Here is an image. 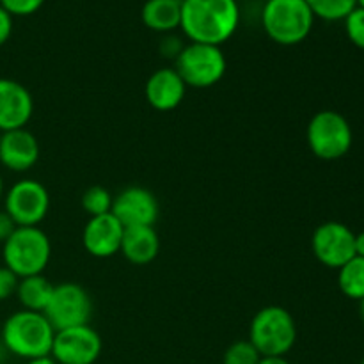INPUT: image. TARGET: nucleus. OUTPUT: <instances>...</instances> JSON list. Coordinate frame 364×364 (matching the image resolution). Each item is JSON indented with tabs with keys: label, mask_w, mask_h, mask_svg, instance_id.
<instances>
[{
	"label": "nucleus",
	"mask_w": 364,
	"mask_h": 364,
	"mask_svg": "<svg viewBox=\"0 0 364 364\" xmlns=\"http://www.w3.org/2000/svg\"><path fill=\"white\" fill-rule=\"evenodd\" d=\"M258 364H291L287 358H262Z\"/></svg>",
	"instance_id": "31"
},
{
	"label": "nucleus",
	"mask_w": 364,
	"mask_h": 364,
	"mask_svg": "<svg viewBox=\"0 0 364 364\" xmlns=\"http://www.w3.org/2000/svg\"><path fill=\"white\" fill-rule=\"evenodd\" d=\"M355 233L343 223L327 220L320 224L311 237V251L322 265L340 269L355 256Z\"/></svg>",
	"instance_id": "11"
},
{
	"label": "nucleus",
	"mask_w": 364,
	"mask_h": 364,
	"mask_svg": "<svg viewBox=\"0 0 364 364\" xmlns=\"http://www.w3.org/2000/svg\"><path fill=\"white\" fill-rule=\"evenodd\" d=\"M2 134H4V132H2V130H0V139H2Z\"/></svg>",
	"instance_id": "37"
},
{
	"label": "nucleus",
	"mask_w": 364,
	"mask_h": 364,
	"mask_svg": "<svg viewBox=\"0 0 364 364\" xmlns=\"http://www.w3.org/2000/svg\"><path fill=\"white\" fill-rule=\"evenodd\" d=\"M45 0H0V6L13 16H27L36 13Z\"/></svg>",
	"instance_id": "25"
},
{
	"label": "nucleus",
	"mask_w": 364,
	"mask_h": 364,
	"mask_svg": "<svg viewBox=\"0 0 364 364\" xmlns=\"http://www.w3.org/2000/svg\"><path fill=\"white\" fill-rule=\"evenodd\" d=\"M359 313H361V318H363V322H364V299L361 302H359Z\"/></svg>",
	"instance_id": "33"
},
{
	"label": "nucleus",
	"mask_w": 364,
	"mask_h": 364,
	"mask_svg": "<svg viewBox=\"0 0 364 364\" xmlns=\"http://www.w3.org/2000/svg\"><path fill=\"white\" fill-rule=\"evenodd\" d=\"M262 355L249 340H238L226 348L223 364H258Z\"/></svg>",
	"instance_id": "23"
},
{
	"label": "nucleus",
	"mask_w": 364,
	"mask_h": 364,
	"mask_svg": "<svg viewBox=\"0 0 364 364\" xmlns=\"http://www.w3.org/2000/svg\"><path fill=\"white\" fill-rule=\"evenodd\" d=\"M34 114V100L23 84L0 78V130L25 128Z\"/></svg>",
	"instance_id": "14"
},
{
	"label": "nucleus",
	"mask_w": 364,
	"mask_h": 364,
	"mask_svg": "<svg viewBox=\"0 0 364 364\" xmlns=\"http://www.w3.org/2000/svg\"><path fill=\"white\" fill-rule=\"evenodd\" d=\"M361 364H364V359H363V361H361Z\"/></svg>",
	"instance_id": "38"
},
{
	"label": "nucleus",
	"mask_w": 364,
	"mask_h": 364,
	"mask_svg": "<svg viewBox=\"0 0 364 364\" xmlns=\"http://www.w3.org/2000/svg\"><path fill=\"white\" fill-rule=\"evenodd\" d=\"M4 265L18 277L45 272L52 258V244L39 226H21L4 242Z\"/></svg>",
	"instance_id": "4"
},
{
	"label": "nucleus",
	"mask_w": 364,
	"mask_h": 364,
	"mask_svg": "<svg viewBox=\"0 0 364 364\" xmlns=\"http://www.w3.org/2000/svg\"><path fill=\"white\" fill-rule=\"evenodd\" d=\"M119 252L134 265H148L160 252L159 233L153 226L124 228Z\"/></svg>",
	"instance_id": "17"
},
{
	"label": "nucleus",
	"mask_w": 364,
	"mask_h": 364,
	"mask_svg": "<svg viewBox=\"0 0 364 364\" xmlns=\"http://www.w3.org/2000/svg\"><path fill=\"white\" fill-rule=\"evenodd\" d=\"M306 139L316 159L333 162L343 159L350 151L354 132L343 114L336 110H320L309 119Z\"/></svg>",
	"instance_id": "6"
},
{
	"label": "nucleus",
	"mask_w": 364,
	"mask_h": 364,
	"mask_svg": "<svg viewBox=\"0 0 364 364\" xmlns=\"http://www.w3.org/2000/svg\"><path fill=\"white\" fill-rule=\"evenodd\" d=\"M110 213L123 224V228L155 226L160 215V206L151 191L134 185L114 198Z\"/></svg>",
	"instance_id": "12"
},
{
	"label": "nucleus",
	"mask_w": 364,
	"mask_h": 364,
	"mask_svg": "<svg viewBox=\"0 0 364 364\" xmlns=\"http://www.w3.org/2000/svg\"><path fill=\"white\" fill-rule=\"evenodd\" d=\"M124 228L112 213L89 217L82 231V244L91 256L100 259L110 258L121 251Z\"/></svg>",
	"instance_id": "13"
},
{
	"label": "nucleus",
	"mask_w": 364,
	"mask_h": 364,
	"mask_svg": "<svg viewBox=\"0 0 364 364\" xmlns=\"http://www.w3.org/2000/svg\"><path fill=\"white\" fill-rule=\"evenodd\" d=\"M11 34H13V14L0 6V46L9 41Z\"/></svg>",
	"instance_id": "28"
},
{
	"label": "nucleus",
	"mask_w": 364,
	"mask_h": 364,
	"mask_svg": "<svg viewBox=\"0 0 364 364\" xmlns=\"http://www.w3.org/2000/svg\"><path fill=\"white\" fill-rule=\"evenodd\" d=\"M53 336L55 329L43 313L21 309L4 322L0 340L9 354L31 361L52 354Z\"/></svg>",
	"instance_id": "2"
},
{
	"label": "nucleus",
	"mask_w": 364,
	"mask_h": 364,
	"mask_svg": "<svg viewBox=\"0 0 364 364\" xmlns=\"http://www.w3.org/2000/svg\"><path fill=\"white\" fill-rule=\"evenodd\" d=\"M27 364H57V363H55V359L52 358V355H45V358L31 359V361H27Z\"/></svg>",
	"instance_id": "32"
},
{
	"label": "nucleus",
	"mask_w": 364,
	"mask_h": 364,
	"mask_svg": "<svg viewBox=\"0 0 364 364\" xmlns=\"http://www.w3.org/2000/svg\"><path fill=\"white\" fill-rule=\"evenodd\" d=\"M4 210L18 228L39 226L50 210V194L41 181L25 178L4 194Z\"/></svg>",
	"instance_id": "9"
},
{
	"label": "nucleus",
	"mask_w": 364,
	"mask_h": 364,
	"mask_svg": "<svg viewBox=\"0 0 364 364\" xmlns=\"http://www.w3.org/2000/svg\"><path fill=\"white\" fill-rule=\"evenodd\" d=\"M18 283H20V277L13 270L7 269L6 265L0 267V302L16 295Z\"/></svg>",
	"instance_id": "26"
},
{
	"label": "nucleus",
	"mask_w": 364,
	"mask_h": 364,
	"mask_svg": "<svg viewBox=\"0 0 364 364\" xmlns=\"http://www.w3.org/2000/svg\"><path fill=\"white\" fill-rule=\"evenodd\" d=\"M142 21L151 31L169 34L181 23V4L174 0H146L142 6Z\"/></svg>",
	"instance_id": "18"
},
{
	"label": "nucleus",
	"mask_w": 364,
	"mask_h": 364,
	"mask_svg": "<svg viewBox=\"0 0 364 364\" xmlns=\"http://www.w3.org/2000/svg\"><path fill=\"white\" fill-rule=\"evenodd\" d=\"M183 43H181V39L178 38V36L174 34H166L162 38V41H160V52H162V55L166 57H173V59H176L178 55H180V52L183 50Z\"/></svg>",
	"instance_id": "27"
},
{
	"label": "nucleus",
	"mask_w": 364,
	"mask_h": 364,
	"mask_svg": "<svg viewBox=\"0 0 364 364\" xmlns=\"http://www.w3.org/2000/svg\"><path fill=\"white\" fill-rule=\"evenodd\" d=\"M345 32L352 45L364 50V7H355L347 18H345Z\"/></svg>",
	"instance_id": "24"
},
{
	"label": "nucleus",
	"mask_w": 364,
	"mask_h": 364,
	"mask_svg": "<svg viewBox=\"0 0 364 364\" xmlns=\"http://www.w3.org/2000/svg\"><path fill=\"white\" fill-rule=\"evenodd\" d=\"M187 85L174 68H160L146 82V102L159 112L174 110L185 98Z\"/></svg>",
	"instance_id": "16"
},
{
	"label": "nucleus",
	"mask_w": 364,
	"mask_h": 364,
	"mask_svg": "<svg viewBox=\"0 0 364 364\" xmlns=\"http://www.w3.org/2000/svg\"><path fill=\"white\" fill-rule=\"evenodd\" d=\"M112 201L114 198L110 196V192L107 191L102 185H92L87 191L82 194V208L87 212L89 217H98L110 213L112 210Z\"/></svg>",
	"instance_id": "22"
},
{
	"label": "nucleus",
	"mask_w": 364,
	"mask_h": 364,
	"mask_svg": "<svg viewBox=\"0 0 364 364\" xmlns=\"http://www.w3.org/2000/svg\"><path fill=\"white\" fill-rule=\"evenodd\" d=\"M4 199V180H2V176H0V201H2Z\"/></svg>",
	"instance_id": "34"
},
{
	"label": "nucleus",
	"mask_w": 364,
	"mask_h": 364,
	"mask_svg": "<svg viewBox=\"0 0 364 364\" xmlns=\"http://www.w3.org/2000/svg\"><path fill=\"white\" fill-rule=\"evenodd\" d=\"M262 23L272 41L291 46L308 38L315 23V14L306 0H267Z\"/></svg>",
	"instance_id": "5"
},
{
	"label": "nucleus",
	"mask_w": 364,
	"mask_h": 364,
	"mask_svg": "<svg viewBox=\"0 0 364 364\" xmlns=\"http://www.w3.org/2000/svg\"><path fill=\"white\" fill-rule=\"evenodd\" d=\"M102 336L87 323L55 331L50 355L57 364H95L102 355Z\"/></svg>",
	"instance_id": "10"
},
{
	"label": "nucleus",
	"mask_w": 364,
	"mask_h": 364,
	"mask_svg": "<svg viewBox=\"0 0 364 364\" xmlns=\"http://www.w3.org/2000/svg\"><path fill=\"white\" fill-rule=\"evenodd\" d=\"M174 2H178V4H183L185 0H174Z\"/></svg>",
	"instance_id": "36"
},
{
	"label": "nucleus",
	"mask_w": 364,
	"mask_h": 364,
	"mask_svg": "<svg viewBox=\"0 0 364 364\" xmlns=\"http://www.w3.org/2000/svg\"><path fill=\"white\" fill-rule=\"evenodd\" d=\"M358 6L359 7H364V0H358Z\"/></svg>",
	"instance_id": "35"
},
{
	"label": "nucleus",
	"mask_w": 364,
	"mask_h": 364,
	"mask_svg": "<svg viewBox=\"0 0 364 364\" xmlns=\"http://www.w3.org/2000/svg\"><path fill=\"white\" fill-rule=\"evenodd\" d=\"M247 340L262 358H287L297 341V323L288 309L267 306L252 316Z\"/></svg>",
	"instance_id": "3"
},
{
	"label": "nucleus",
	"mask_w": 364,
	"mask_h": 364,
	"mask_svg": "<svg viewBox=\"0 0 364 364\" xmlns=\"http://www.w3.org/2000/svg\"><path fill=\"white\" fill-rule=\"evenodd\" d=\"M226 55L223 48L206 43H188L174 59V70L187 87L208 89L226 75Z\"/></svg>",
	"instance_id": "7"
},
{
	"label": "nucleus",
	"mask_w": 364,
	"mask_h": 364,
	"mask_svg": "<svg viewBox=\"0 0 364 364\" xmlns=\"http://www.w3.org/2000/svg\"><path fill=\"white\" fill-rule=\"evenodd\" d=\"M240 9L237 0H185L181 31L192 43L220 46L237 32Z\"/></svg>",
	"instance_id": "1"
},
{
	"label": "nucleus",
	"mask_w": 364,
	"mask_h": 364,
	"mask_svg": "<svg viewBox=\"0 0 364 364\" xmlns=\"http://www.w3.org/2000/svg\"><path fill=\"white\" fill-rule=\"evenodd\" d=\"M16 228L18 226L14 224V220L11 219L9 213H7L6 210H0V244H4V242L14 233Z\"/></svg>",
	"instance_id": "29"
},
{
	"label": "nucleus",
	"mask_w": 364,
	"mask_h": 364,
	"mask_svg": "<svg viewBox=\"0 0 364 364\" xmlns=\"http://www.w3.org/2000/svg\"><path fill=\"white\" fill-rule=\"evenodd\" d=\"M338 288L350 301L364 299V258L354 256L350 262L338 269Z\"/></svg>",
	"instance_id": "20"
},
{
	"label": "nucleus",
	"mask_w": 364,
	"mask_h": 364,
	"mask_svg": "<svg viewBox=\"0 0 364 364\" xmlns=\"http://www.w3.org/2000/svg\"><path fill=\"white\" fill-rule=\"evenodd\" d=\"M39 141L27 128L4 132L0 139V164L13 173H27L39 160Z\"/></svg>",
	"instance_id": "15"
},
{
	"label": "nucleus",
	"mask_w": 364,
	"mask_h": 364,
	"mask_svg": "<svg viewBox=\"0 0 364 364\" xmlns=\"http://www.w3.org/2000/svg\"><path fill=\"white\" fill-rule=\"evenodd\" d=\"M53 287L55 284L50 283L48 277H45L43 274L20 277V283H18L16 288V297L20 301L21 308L27 309V311L43 313L46 306H48L50 297H52Z\"/></svg>",
	"instance_id": "19"
},
{
	"label": "nucleus",
	"mask_w": 364,
	"mask_h": 364,
	"mask_svg": "<svg viewBox=\"0 0 364 364\" xmlns=\"http://www.w3.org/2000/svg\"><path fill=\"white\" fill-rule=\"evenodd\" d=\"M355 256H359V258H364V231L361 233H355Z\"/></svg>",
	"instance_id": "30"
},
{
	"label": "nucleus",
	"mask_w": 364,
	"mask_h": 364,
	"mask_svg": "<svg viewBox=\"0 0 364 364\" xmlns=\"http://www.w3.org/2000/svg\"><path fill=\"white\" fill-rule=\"evenodd\" d=\"M43 315L55 331L87 326L92 316L91 295L78 283L55 284Z\"/></svg>",
	"instance_id": "8"
},
{
	"label": "nucleus",
	"mask_w": 364,
	"mask_h": 364,
	"mask_svg": "<svg viewBox=\"0 0 364 364\" xmlns=\"http://www.w3.org/2000/svg\"><path fill=\"white\" fill-rule=\"evenodd\" d=\"M311 7L315 18H323L327 21L345 20L358 7V0H306Z\"/></svg>",
	"instance_id": "21"
}]
</instances>
